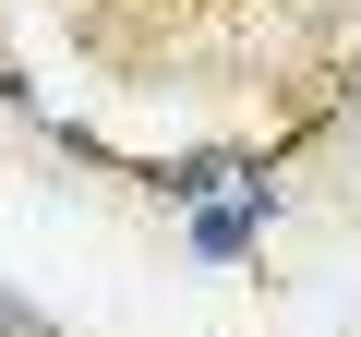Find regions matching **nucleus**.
I'll return each instance as SVG.
<instances>
[{
	"mask_svg": "<svg viewBox=\"0 0 361 337\" xmlns=\"http://www.w3.org/2000/svg\"><path fill=\"white\" fill-rule=\"evenodd\" d=\"M0 109H13V121H37V109H49V97L25 85V61H13V49H0Z\"/></svg>",
	"mask_w": 361,
	"mask_h": 337,
	"instance_id": "5",
	"label": "nucleus"
},
{
	"mask_svg": "<svg viewBox=\"0 0 361 337\" xmlns=\"http://www.w3.org/2000/svg\"><path fill=\"white\" fill-rule=\"evenodd\" d=\"M37 133H49V145H61L73 168H121V145H109L97 121H73V109H37Z\"/></svg>",
	"mask_w": 361,
	"mask_h": 337,
	"instance_id": "3",
	"label": "nucleus"
},
{
	"mask_svg": "<svg viewBox=\"0 0 361 337\" xmlns=\"http://www.w3.org/2000/svg\"><path fill=\"white\" fill-rule=\"evenodd\" d=\"M277 217H289V181L253 157V181H229L217 205H193V217H180V241H193V265H241V253H253Z\"/></svg>",
	"mask_w": 361,
	"mask_h": 337,
	"instance_id": "1",
	"label": "nucleus"
},
{
	"mask_svg": "<svg viewBox=\"0 0 361 337\" xmlns=\"http://www.w3.org/2000/svg\"><path fill=\"white\" fill-rule=\"evenodd\" d=\"M0 337H61V313H37L25 289H0Z\"/></svg>",
	"mask_w": 361,
	"mask_h": 337,
	"instance_id": "4",
	"label": "nucleus"
},
{
	"mask_svg": "<svg viewBox=\"0 0 361 337\" xmlns=\"http://www.w3.org/2000/svg\"><path fill=\"white\" fill-rule=\"evenodd\" d=\"M133 181H145L157 205H180V217H193V205H217L229 181H253V145H180V157H145Z\"/></svg>",
	"mask_w": 361,
	"mask_h": 337,
	"instance_id": "2",
	"label": "nucleus"
}]
</instances>
